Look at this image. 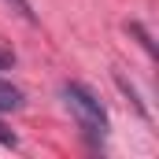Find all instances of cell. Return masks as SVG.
<instances>
[{"label":"cell","instance_id":"1","mask_svg":"<svg viewBox=\"0 0 159 159\" xmlns=\"http://www.w3.org/2000/svg\"><path fill=\"white\" fill-rule=\"evenodd\" d=\"M63 100H67L70 115L78 119V126L85 129V137H93V141L107 137V111H104V104L96 100L93 89H85L81 81H67L63 85Z\"/></svg>","mask_w":159,"mask_h":159},{"label":"cell","instance_id":"2","mask_svg":"<svg viewBox=\"0 0 159 159\" xmlns=\"http://www.w3.org/2000/svg\"><path fill=\"white\" fill-rule=\"evenodd\" d=\"M19 107H22V89L0 78V115H7V111H19Z\"/></svg>","mask_w":159,"mask_h":159},{"label":"cell","instance_id":"3","mask_svg":"<svg viewBox=\"0 0 159 159\" xmlns=\"http://www.w3.org/2000/svg\"><path fill=\"white\" fill-rule=\"evenodd\" d=\"M11 63H15V52L11 48H0V70H7Z\"/></svg>","mask_w":159,"mask_h":159},{"label":"cell","instance_id":"4","mask_svg":"<svg viewBox=\"0 0 159 159\" xmlns=\"http://www.w3.org/2000/svg\"><path fill=\"white\" fill-rule=\"evenodd\" d=\"M0 141H4V144H11V148H15V144H19V141H15V133H7V129H4V126H0Z\"/></svg>","mask_w":159,"mask_h":159}]
</instances>
